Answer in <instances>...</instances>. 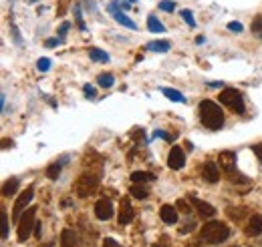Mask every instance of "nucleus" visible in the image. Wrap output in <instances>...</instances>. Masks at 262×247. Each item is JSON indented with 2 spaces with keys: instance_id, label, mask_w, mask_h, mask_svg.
<instances>
[{
  "instance_id": "obj_38",
  "label": "nucleus",
  "mask_w": 262,
  "mask_h": 247,
  "mask_svg": "<svg viewBox=\"0 0 262 247\" xmlns=\"http://www.w3.org/2000/svg\"><path fill=\"white\" fill-rule=\"evenodd\" d=\"M194 229H196V221H190V223H186V227L180 229V233H192Z\"/></svg>"
},
{
  "instance_id": "obj_6",
  "label": "nucleus",
  "mask_w": 262,
  "mask_h": 247,
  "mask_svg": "<svg viewBox=\"0 0 262 247\" xmlns=\"http://www.w3.org/2000/svg\"><path fill=\"white\" fill-rule=\"evenodd\" d=\"M33 197H34V187L33 185L18 195V199L14 201V207H12V221H16V223H18V219L23 217V213L29 209V205H31Z\"/></svg>"
},
{
  "instance_id": "obj_21",
  "label": "nucleus",
  "mask_w": 262,
  "mask_h": 247,
  "mask_svg": "<svg viewBox=\"0 0 262 247\" xmlns=\"http://www.w3.org/2000/svg\"><path fill=\"white\" fill-rule=\"evenodd\" d=\"M113 83H115V77H113L111 72H101V75L97 77V85L99 87H103V89H111Z\"/></svg>"
},
{
  "instance_id": "obj_10",
  "label": "nucleus",
  "mask_w": 262,
  "mask_h": 247,
  "mask_svg": "<svg viewBox=\"0 0 262 247\" xmlns=\"http://www.w3.org/2000/svg\"><path fill=\"white\" fill-rule=\"evenodd\" d=\"M188 201L194 205L198 209V213L202 217H214L216 215V209H214V205H210V203H206V201H202V199H198L194 195H190L188 197Z\"/></svg>"
},
{
  "instance_id": "obj_44",
  "label": "nucleus",
  "mask_w": 262,
  "mask_h": 247,
  "mask_svg": "<svg viewBox=\"0 0 262 247\" xmlns=\"http://www.w3.org/2000/svg\"><path fill=\"white\" fill-rule=\"evenodd\" d=\"M4 103H6V94L2 93L0 94V107H2V111H4Z\"/></svg>"
},
{
  "instance_id": "obj_4",
  "label": "nucleus",
  "mask_w": 262,
  "mask_h": 247,
  "mask_svg": "<svg viewBox=\"0 0 262 247\" xmlns=\"http://www.w3.org/2000/svg\"><path fill=\"white\" fill-rule=\"evenodd\" d=\"M34 217H36V207H29V209L23 213V217L18 219V229H16V235H18V241H20V243H25V241L31 237L33 227L36 225Z\"/></svg>"
},
{
  "instance_id": "obj_29",
  "label": "nucleus",
  "mask_w": 262,
  "mask_h": 247,
  "mask_svg": "<svg viewBox=\"0 0 262 247\" xmlns=\"http://www.w3.org/2000/svg\"><path fill=\"white\" fill-rule=\"evenodd\" d=\"M154 139H165V141H173L176 139V133L173 135H169V133H165V131H154Z\"/></svg>"
},
{
  "instance_id": "obj_45",
  "label": "nucleus",
  "mask_w": 262,
  "mask_h": 247,
  "mask_svg": "<svg viewBox=\"0 0 262 247\" xmlns=\"http://www.w3.org/2000/svg\"><path fill=\"white\" fill-rule=\"evenodd\" d=\"M45 247H55V243H47Z\"/></svg>"
},
{
  "instance_id": "obj_22",
  "label": "nucleus",
  "mask_w": 262,
  "mask_h": 247,
  "mask_svg": "<svg viewBox=\"0 0 262 247\" xmlns=\"http://www.w3.org/2000/svg\"><path fill=\"white\" fill-rule=\"evenodd\" d=\"M162 93L169 98V101H173V103H186V96L180 93V91H176V89H169V87H164L162 89Z\"/></svg>"
},
{
  "instance_id": "obj_12",
  "label": "nucleus",
  "mask_w": 262,
  "mask_h": 247,
  "mask_svg": "<svg viewBox=\"0 0 262 247\" xmlns=\"http://www.w3.org/2000/svg\"><path fill=\"white\" fill-rule=\"evenodd\" d=\"M202 177L208 181V183H216L220 179V169L214 161H208L204 167H202Z\"/></svg>"
},
{
  "instance_id": "obj_14",
  "label": "nucleus",
  "mask_w": 262,
  "mask_h": 247,
  "mask_svg": "<svg viewBox=\"0 0 262 247\" xmlns=\"http://www.w3.org/2000/svg\"><path fill=\"white\" fill-rule=\"evenodd\" d=\"M246 235L248 237H256L262 233V215H252L246 223Z\"/></svg>"
},
{
  "instance_id": "obj_7",
  "label": "nucleus",
  "mask_w": 262,
  "mask_h": 247,
  "mask_svg": "<svg viewBox=\"0 0 262 247\" xmlns=\"http://www.w3.org/2000/svg\"><path fill=\"white\" fill-rule=\"evenodd\" d=\"M107 10H109V12H111V16H113L119 24H123L125 29H131V31H135V29H137V24H135L129 16L125 14V10H121V8H119L117 0H111V2L107 4Z\"/></svg>"
},
{
  "instance_id": "obj_35",
  "label": "nucleus",
  "mask_w": 262,
  "mask_h": 247,
  "mask_svg": "<svg viewBox=\"0 0 262 247\" xmlns=\"http://www.w3.org/2000/svg\"><path fill=\"white\" fill-rule=\"evenodd\" d=\"M69 29H71V22H63V24H61V31H59V36H57V38H59V40H61V42H63V40H65L67 31H69Z\"/></svg>"
},
{
  "instance_id": "obj_28",
  "label": "nucleus",
  "mask_w": 262,
  "mask_h": 247,
  "mask_svg": "<svg viewBox=\"0 0 262 247\" xmlns=\"http://www.w3.org/2000/svg\"><path fill=\"white\" fill-rule=\"evenodd\" d=\"M158 8L164 10V12H173V10H176V4H173L171 0H162V2L158 4Z\"/></svg>"
},
{
  "instance_id": "obj_8",
  "label": "nucleus",
  "mask_w": 262,
  "mask_h": 247,
  "mask_svg": "<svg viewBox=\"0 0 262 247\" xmlns=\"http://www.w3.org/2000/svg\"><path fill=\"white\" fill-rule=\"evenodd\" d=\"M218 165L226 175H234L236 173V153L234 151H222L218 157Z\"/></svg>"
},
{
  "instance_id": "obj_43",
  "label": "nucleus",
  "mask_w": 262,
  "mask_h": 247,
  "mask_svg": "<svg viewBox=\"0 0 262 247\" xmlns=\"http://www.w3.org/2000/svg\"><path fill=\"white\" fill-rule=\"evenodd\" d=\"M34 235H36V237H40V223H36V225H34Z\"/></svg>"
},
{
  "instance_id": "obj_32",
  "label": "nucleus",
  "mask_w": 262,
  "mask_h": 247,
  "mask_svg": "<svg viewBox=\"0 0 262 247\" xmlns=\"http://www.w3.org/2000/svg\"><path fill=\"white\" fill-rule=\"evenodd\" d=\"M244 213H246V209H244V207H238V211H234V207H230L228 209V215L232 217V219H236V221H238V219H242Z\"/></svg>"
},
{
  "instance_id": "obj_27",
  "label": "nucleus",
  "mask_w": 262,
  "mask_h": 247,
  "mask_svg": "<svg viewBox=\"0 0 262 247\" xmlns=\"http://www.w3.org/2000/svg\"><path fill=\"white\" fill-rule=\"evenodd\" d=\"M182 18L188 22V27H190V29H196L198 27V22L194 20V14H192L190 10H182Z\"/></svg>"
},
{
  "instance_id": "obj_26",
  "label": "nucleus",
  "mask_w": 262,
  "mask_h": 247,
  "mask_svg": "<svg viewBox=\"0 0 262 247\" xmlns=\"http://www.w3.org/2000/svg\"><path fill=\"white\" fill-rule=\"evenodd\" d=\"M75 20H77V24H79L81 31H87V27H85V22H83V8H81V4L75 6Z\"/></svg>"
},
{
  "instance_id": "obj_42",
  "label": "nucleus",
  "mask_w": 262,
  "mask_h": 247,
  "mask_svg": "<svg viewBox=\"0 0 262 247\" xmlns=\"http://www.w3.org/2000/svg\"><path fill=\"white\" fill-rule=\"evenodd\" d=\"M12 145H14V143H12V141H8V139H4V141H2V149H8V147H12Z\"/></svg>"
},
{
  "instance_id": "obj_30",
  "label": "nucleus",
  "mask_w": 262,
  "mask_h": 247,
  "mask_svg": "<svg viewBox=\"0 0 262 247\" xmlns=\"http://www.w3.org/2000/svg\"><path fill=\"white\" fill-rule=\"evenodd\" d=\"M36 68H38L40 72H47V70L51 68V59H38V62H36Z\"/></svg>"
},
{
  "instance_id": "obj_24",
  "label": "nucleus",
  "mask_w": 262,
  "mask_h": 247,
  "mask_svg": "<svg viewBox=\"0 0 262 247\" xmlns=\"http://www.w3.org/2000/svg\"><path fill=\"white\" fill-rule=\"evenodd\" d=\"M129 193L135 197V199H145V197L149 195V191L141 185V183H133V185H131V189H129Z\"/></svg>"
},
{
  "instance_id": "obj_39",
  "label": "nucleus",
  "mask_w": 262,
  "mask_h": 247,
  "mask_svg": "<svg viewBox=\"0 0 262 247\" xmlns=\"http://www.w3.org/2000/svg\"><path fill=\"white\" fill-rule=\"evenodd\" d=\"M103 247H121L113 237H107V239H103Z\"/></svg>"
},
{
  "instance_id": "obj_48",
  "label": "nucleus",
  "mask_w": 262,
  "mask_h": 247,
  "mask_svg": "<svg viewBox=\"0 0 262 247\" xmlns=\"http://www.w3.org/2000/svg\"><path fill=\"white\" fill-rule=\"evenodd\" d=\"M232 247H236V245H232Z\"/></svg>"
},
{
  "instance_id": "obj_2",
  "label": "nucleus",
  "mask_w": 262,
  "mask_h": 247,
  "mask_svg": "<svg viewBox=\"0 0 262 247\" xmlns=\"http://www.w3.org/2000/svg\"><path fill=\"white\" fill-rule=\"evenodd\" d=\"M230 237V229L226 223L222 221H208L204 223L202 231H200V239L208 245H218L222 241H226Z\"/></svg>"
},
{
  "instance_id": "obj_36",
  "label": "nucleus",
  "mask_w": 262,
  "mask_h": 247,
  "mask_svg": "<svg viewBox=\"0 0 262 247\" xmlns=\"http://www.w3.org/2000/svg\"><path fill=\"white\" fill-rule=\"evenodd\" d=\"M252 32H256V34L262 32V16H256V18H254V22H252Z\"/></svg>"
},
{
  "instance_id": "obj_16",
  "label": "nucleus",
  "mask_w": 262,
  "mask_h": 247,
  "mask_svg": "<svg viewBox=\"0 0 262 247\" xmlns=\"http://www.w3.org/2000/svg\"><path fill=\"white\" fill-rule=\"evenodd\" d=\"M131 181L133 183H147V181H156V175L149 173V171H133Z\"/></svg>"
},
{
  "instance_id": "obj_11",
  "label": "nucleus",
  "mask_w": 262,
  "mask_h": 247,
  "mask_svg": "<svg viewBox=\"0 0 262 247\" xmlns=\"http://www.w3.org/2000/svg\"><path fill=\"white\" fill-rule=\"evenodd\" d=\"M95 215L101 221H107V219L113 217V205H111L109 199H99L97 203H95Z\"/></svg>"
},
{
  "instance_id": "obj_20",
  "label": "nucleus",
  "mask_w": 262,
  "mask_h": 247,
  "mask_svg": "<svg viewBox=\"0 0 262 247\" xmlns=\"http://www.w3.org/2000/svg\"><path fill=\"white\" fill-rule=\"evenodd\" d=\"M147 31L149 32H165V27L160 22V18L156 14H149L147 16Z\"/></svg>"
},
{
  "instance_id": "obj_18",
  "label": "nucleus",
  "mask_w": 262,
  "mask_h": 247,
  "mask_svg": "<svg viewBox=\"0 0 262 247\" xmlns=\"http://www.w3.org/2000/svg\"><path fill=\"white\" fill-rule=\"evenodd\" d=\"M61 247H77V235L71 229H63L61 233Z\"/></svg>"
},
{
  "instance_id": "obj_37",
  "label": "nucleus",
  "mask_w": 262,
  "mask_h": 247,
  "mask_svg": "<svg viewBox=\"0 0 262 247\" xmlns=\"http://www.w3.org/2000/svg\"><path fill=\"white\" fill-rule=\"evenodd\" d=\"M228 31H232V32H242V31H244V27H242L240 22L232 20V22H228Z\"/></svg>"
},
{
  "instance_id": "obj_33",
  "label": "nucleus",
  "mask_w": 262,
  "mask_h": 247,
  "mask_svg": "<svg viewBox=\"0 0 262 247\" xmlns=\"http://www.w3.org/2000/svg\"><path fill=\"white\" fill-rule=\"evenodd\" d=\"M83 93L87 98H95L97 96V91H95V87H91V85H83Z\"/></svg>"
},
{
  "instance_id": "obj_3",
  "label": "nucleus",
  "mask_w": 262,
  "mask_h": 247,
  "mask_svg": "<svg viewBox=\"0 0 262 247\" xmlns=\"http://www.w3.org/2000/svg\"><path fill=\"white\" fill-rule=\"evenodd\" d=\"M97 187H99V175H95V173H83L75 181V193H77V197L85 199V197L93 195Z\"/></svg>"
},
{
  "instance_id": "obj_19",
  "label": "nucleus",
  "mask_w": 262,
  "mask_h": 247,
  "mask_svg": "<svg viewBox=\"0 0 262 247\" xmlns=\"http://www.w3.org/2000/svg\"><path fill=\"white\" fill-rule=\"evenodd\" d=\"M147 48L151 53H167L171 48V44H169V40H154V42L147 44Z\"/></svg>"
},
{
  "instance_id": "obj_46",
  "label": "nucleus",
  "mask_w": 262,
  "mask_h": 247,
  "mask_svg": "<svg viewBox=\"0 0 262 247\" xmlns=\"http://www.w3.org/2000/svg\"><path fill=\"white\" fill-rule=\"evenodd\" d=\"M27 2H29V4H34V2H36V0H27Z\"/></svg>"
},
{
  "instance_id": "obj_34",
  "label": "nucleus",
  "mask_w": 262,
  "mask_h": 247,
  "mask_svg": "<svg viewBox=\"0 0 262 247\" xmlns=\"http://www.w3.org/2000/svg\"><path fill=\"white\" fill-rule=\"evenodd\" d=\"M176 207H180V209H182L186 215H188V213H192V207L188 205V201H186V199H180V201L176 203Z\"/></svg>"
},
{
  "instance_id": "obj_25",
  "label": "nucleus",
  "mask_w": 262,
  "mask_h": 247,
  "mask_svg": "<svg viewBox=\"0 0 262 247\" xmlns=\"http://www.w3.org/2000/svg\"><path fill=\"white\" fill-rule=\"evenodd\" d=\"M89 57L91 61H97V62H109V55L101 48H89Z\"/></svg>"
},
{
  "instance_id": "obj_41",
  "label": "nucleus",
  "mask_w": 262,
  "mask_h": 247,
  "mask_svg": "<svg viewBox=\"0 0 262 247\" xmlns=\"http://www.w3.org/2000/svg\"><path fill=\"white\" fill-rule=\"evenodd\" d=\"M59 42H61V40H59V38H49V40H47V42H45V44H47V46H49V48H51V46H57V44H59Z\"/></svg>"
},
{
  "instance_id": "obj_23",
  "label": "nucleus",
  "mask_w": 262,
  "mask_h": 247,
  "mask_svg": "<svg viewBox=\"0 0 262 247\" xmlns=\"http://www.w3.org/2000/svg\"><path fill=\"white\" fill-rule=\"evenodd\" d=\"M61 169H63V165L57 161V163H51L49 167H47V177L51 179V181H57L59 179V175H61Z\"/></svg>"
},
{
  "instance_id": "obj_15",
  "label": "nucleus",
  "mask_w": 262,
  "mask_h": 247,
  "mask_svg": "<svg viewBox=\"0 0 262 247\" xmlns=\"http://www.w3.org/2000/svg\"><path fill=\"white\" fill-rule=\"evenodd\" d=\"M160 217H162V221L167 223V225L178 223V207L176 205H164L160 209Z\"/></svg>"
},
{
  "instance_id": "obj_13",
  "label": "nucleus",
  "mask_w": 262,
  "mask_h": 247,
  "mask_svg": "<svg viewBox=\"0 0 262 247\" xmlns=\"http://www.w3.org/2000/svg\"><path fill=\"white\" fill-rule=\"evenodd\" d=\"M133 207H131V203L127 199H121V205H119V225H127L133 221Z\"/></svg>"
},
{
  "instance_id": "obj_5",
  "label": "nucleus",
  "mask_w": 262,
  "mask_h": 247,
  "mask_svg": "<svg viewBox=\"0 0 262 247\" xmlns=\"http://www.w3.org/2000/svg\"><path fill=\"white\" fill-rule=\"evenodd\" d=\"M220 103L226 105L228 109H232L236 115H244V111H246L244 98H242L240 91H236V89H224V91L220 93Z\"/></svg>"
},
{
  "instance_id": "obj_17",
  "label": "nucleus",
  "mask_w": 262,
  "mask_h": 247,
  "mask_svg": "<svg viewBox=\"0 0 262 247\" xmlns=\"http://www.w3.org/2000/svg\"><path fill=\"white\" fill-rule=\"evenodd\" d=\"M20 185V179L18 177H12V179H8L4 185H2V195L4 197H10V195H14L16 193V189Z\"/></svg>"
},
{
  "instance_id": "obj_31",
  "label": "nucleus",
  "mask_w": 262,
  "mask_h": 247,
  "mask_svg": "<svg viewBox=\"0 0 262 247\" xmlns=\"http://www.w3.org/2000/svg\"><path fill=\"white\" fill-rule=\"evenodd\" d=\"M0 217H2V239L8 237V217L4 211H0Z\"/></svg>"
},
{
  "instance_id": "obj_1",
  "label": "nucleus",
  "mask_w": 262,
  "mask_h": 247,
  "mask_svg": "<svg viewBox=\"0 0 262 247\" xmlns=\"http://www.w3.org/2000/svg\"><path fill=\"white\" fill-rule=\"evenodd\" d=\"M200 111V121L206 129L210 131H220L222 125H224V111L220 109V105H216L214 101L210 98H204L198 107Z\"/></svg>"
},
{
  "instance_id": "obj_47",
  "label": "nucleus",
  "mask_w": 262,
  "mask_h": 247,
  "mask_svg": "<svg viewBox=\"0 0 262 247\" xmlns=\"http://www.w3.org/2000/svg\"><path fill=\"white\" fill-rule=\"evenodd\" d=\"M127 2H131V4H135V2H137V0H127Z\"/></svg>"
},
{
  "instance_id": "obj_9",
  "label": "nucleus",
  "mask_w": 262,
  "mask_h": 247,
  "mask_svg": "<svg viewBox=\"0 0 262 247\" xmlns=\"http://www.w3.org/2000/svg\"><path fill=\"white\" fill-rule=\"evenodd\" d=\"M167 165H169V169H173V171H180V169H184V165H186V155L182 151V147H171V151L167 155Z\"/></svg>"
},
{
  "instance_id": "obj_40",
  "label": "nucleus",
  "mask_w": 262,
  "mask_h": 247,
  "mask_svg": "<svg viewBox=\"0 0 262 247\" xmlns=\"http://www.w3.org/2000/svg\"><path fill=\"white\" fill-rule=\"evenodd\" d=\"M154 247H169V241H167V237L164 235V237H162L158 243H154Z\"/></svg>"
}]
</instances>
